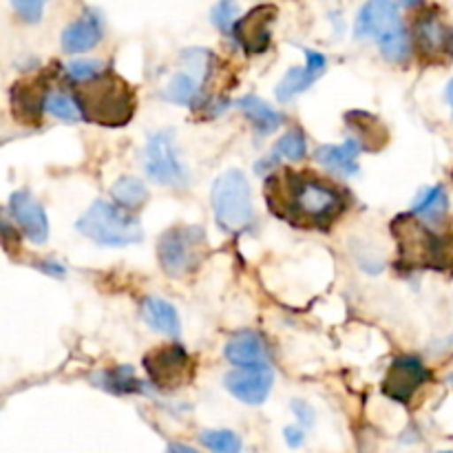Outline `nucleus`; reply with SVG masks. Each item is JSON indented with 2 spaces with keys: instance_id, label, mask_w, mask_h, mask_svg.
Returning a JSON list of instances; mask_svg holds the SVG:
<instances>
[{
  "instance_id": "31",
  "label": "nucleus",
  "mask_w": 453,
  "mask_h": 453,
  "mask_svg": "<svg viewBox=\"0 0 453 453\" xmlns=\"http://www.w3.org/2000/svg\"><path fill=\"white\" fill-rule=\"evenodd\" d=\"M12 4L25 22H38L42 18L44 0H12Z\"/></svg>"
},
{
  "instance_id": "12",
  "label": "nucleus",
  "mask_w": 453,
  "mask_h": 453,
  "mask_svg": "<svg viewBox=\"0 0 453 453\" xmlns=\"http://www.w3.org/2000/svg\"><path fill=\"white\" fill-rule=\"evenodd\" d=\"M9 212L18 228L34 243H44L49 237V221L44 208L27 190H16L9 197Z\"/></svg>"
},
{
  "instance_id": "5",
  "label": "nucleus",
  "mask_w": 453,
  "mask_h": 453,
  "mask_svg": "<svg viewBox=\"0 0 453 453\" xmlns=\"http://www.w3.org/2000/svg\"><path fill=\"white\" fill-rule=\"evenodd\" d=\"M75 226L84 237L100 246H131L144 239L142 224L135 215L102 199L93 202Z\"/></svg>"
},
{
  "instance_id": "22",
  "label": "nucleus",
  "mask_w": 453,
  "mask_h": 453,
  "mask_svg": "<svg viewBox=\"0 0 453 453\" xmlns=\"http://www.w3.org/2000/svg\"><path fill=\"white\" fill-rule=\"evenodd\" d=\"M111 195L124 211H135V208L144 206L146 199H149V190L137 177H119L111 188Z\"/></svg>"
},
{
  "instance_id": "20",
  "label": "nucleus",
  "mask_w": 453,
  "mask_h": 453,
  "mask_svg": "<svg viewBox=\"0 0 453 453\" xmlns=\"http://www.w3.org/2000/svg\"><path fill=\"white\" fill-rule=\"evenodd\" d=\"M348 119H349L348 122L349 128L354 131L352 140H357L363 149L367 150L383 149V144L388 142V133H385L383 124H380L379 119L372 118V115L367 113H361V111L349 113Z\"/></svg>"
},
{
  "instance_id": "34",
  "label": "nucleus",
  "mask_w": 453,
  "mask_h": 453,
  "mask_svg": "<svg viewBox=\"0 0 453 453\" xmlns=\"http://www.w3.org/2000/svg\"><path fill=\"white\" fill-rule=\"evenodd\" d=\"M168 453H199L195 447H188L184 445V442H173L171 447H168Z\"/></svg>"
},
{
  "instance_id": "35",
  "label": "nucleus",
  "mask_w": 453,
  "mask_h": 453,
  "mask_svg": "<svg viewBox=\"0 0 453 453\" xmlns=\"http://www.w3.org/2000/svg\"><path fill=\"white\" fill-rule=\"evenodd\" d=\"M447 97H449L451 102V109H453V80L449 82V87H447Z\"/></svg>"
},
{
  "instance_id": "39",
  "label": "nucleus",
  "mask_w": 453,
  "mask_h": 453,
  "mask_svg": "<svg viewBox=\"0 0 453 453\" xmlns=\"http://www.w3.org/2000/svg\"><path fill=\"white\" fill-rule=\"evenodd\" d=\"M441 453H453V451H441Z\"/></svg>"
},
{
  "instance_id": "36",
  "label": "nucleus",
  "mask_w": 453,
  "mask_h": 453,
  "mask_svg": "<svg viewBox=\"0 0 453 453\" xmlns=\"http://www.w3.org/2000/svg\"><path fill=\"white\" fill-rule=\"evenodd\" d=\"M403 3H405V4H407V7H414V4H418V3H420V0H403Z\"/></svg>"
},
{
  "instance_id": "15",
  "label": "nucleus",
  "mask_w": 453,
  "mask_h": 453,
  "mask_svg": "<svg viewBox=\"0 0 453 453\" xmlns=\"http://www.w3.org/2000/svg\"><path fill=\"white\" fill-rule=\"evenodd\" d=\"M416 42L427 58L442 56L447 47H451V35L436 9H427L416 20Z\"/></svg>"
},
{
  "instance_id": "21",
  "label": "nucleus",
  "mask_w": 453,
  "mask_h": 453,
  "mask_svg": "<svg viewBox=\"0 0 453 453\" xmlns=\"http://www.w3.org/2000/svg\"><path fill=\"white\" fill-rule=\"evenodd\" d=\"M237 104H239V109L248 115V119L255 124L257 131L259 133H273L281 127V115H279L277 111L268 104V102L261 100V97L246 96V97H242Z\"/></svg>"
},
{
  "instance_id": "38",
  "label": "nucleus",
  "mask_w": 453,
  "mask_h": 453,
  "mask_svg": "<svg viewBox=\"0 0 453 453\" xmlns=\"http://www.w3.org/2000/svg\"><path fill=\"white\" fill-rule=\"evenodd\" d=\"M451 51H453V34H451Z\"/></svg>"
},
{
  "instance_id": "14",
  "label": "nucleus",
  "mask_w": 453,
  "mask_h": 453,
  "mask_svg": "<svg viewBox=\"0 0 453 453\" xmlns=\"http://www.w3.org/2000/svg\"><path fill=\"white\" fill-rule=\"evenodd\" d=\"M305 60L308 62H305L303 69H301V66H295V69L288 71L286 78L279 82L277 100H292V97L303 93L305 88H310L319 78H321L323 71H326V56L319 51H310L308 49V51H305Z\"/></svg>"
},
{
  "instance_id": "3",
  "label": "nucleus",
  "mask_w": 453,
  "mask_h": 453,
  "mask_svg": "<svg viewBox=\"0 0 453 453\" xmlns=\"http://www.w3.org/2000/svg\"><path fill=\"white\" fill-rule=\"evenodd\" d=\"M394 237L401 261L411 268H447L453 265V237H436L416 215H403L394 221Z\"/></svg>"
},
{
  "instance_id": "13",
  "label": "nucleus",
  "mask_w": 453,
  "mask_h": 453,
  "mask_svg": "<svg viewBox=\"0 0 453 453\" xmlns=\"http://www.w3.org/2000/svg\"><path fill=\"white\" fill-rule=\"evenodd\" d=\"M226 389L246 405H261L273 389V374L265 367L230 372L224 379Z\"/></svg>"
},
{
  "instance_id": "8",
  "label": "nucleus",
  "mask_w": 453,
  "mask_h": 453,
  "mask_svg": "<svg viewBox=\"0 0 453 453\" xmlns=\"http://www.w3.org/2000/svg\"><path fill=\"white\" fill-rule=\"evenodd\" d=\"M144 370L159 389H177L193 376V363L180 345L157 348L144 357Z\"/></svg>"
},
{
  "instance_id": "16",
  "label": "nucleus",
  "mask_w": 453,
  "mask_h": 453,
  "mask_svg": "<svg viewBox=\"0 0 453 453\" xmlns=\"http://www.w3.org/2000/svg\"><path fill=\"white\" fill-rule=\"evenodd\" d=\"M226 358L233 365L243 367V370H257V367H265L268 354H265V345L255 332H239L233 339L226 343Z\"/></svg>"
},
{
  "instance_id": "4",
  "label": "nucleus",
  "mask_w": 453,
  "mask_h": 453,
  "mask_svg": "<svg viewBox=\"0 0 453 453\" xmlns=\"http://www.w3.org/2000/svg\"><path fill=\"white\" fill-rule=\"evenodd\" d=\"M358 38H374L389 62H403L410 56V38L392 0H370L357 18Z\"/></svg>"
},
{
  "instance_id": "26",
  "label": "nucleus",
  "mask_w": 453,
  "mask_h": 453,
  "mask_svg": "<svg viewBox=\"0 0 453 453\" xmlns=\"http://www.w3.org/2000/svg\"><path fill=\"white\" fill-rule=\"evenodd\" d=\"M168 97L173 102H180V104H188L193 102L195 93H197V80L190 73H177L173 75V80L168 82Z\"/></svg>"
},
{
  "instance_id": "37",
  "label": "nucleus",
  "mask_w": 453,
  "mask_h": 453,
  "mask_svg": "<svg viewBox=\"0 0 453 453\" xmlns=\"http://www.w3.org/2000/svg\"><path fill=\"white\" fill-rule=\"evenodd\" d=\"M449 380H451V385H453V370H451V374H449Z\"/></svg>"
},
{
  "instance_id": "2",
  "label": "nucleus",
  "mask_w": 453,
  "mask_h": 453,
  "mask_svg": "<svg viewBox=\"0 0 453 453\" xmlns=\"http://www.w3.org/2000/svg\"><path fill=\"white\" fill-rule=\"evenodd\" d=\"M82 118L100 127H124L135 111V96L122 78L102 73L100 78L82 82L75 88Z\"/></svg>"
},
{
  "instance_id": "30",
  "label": "nucleus",
  "mask_w": 453,
  "mask_h": 453,
  "mask_svg": "<svg viewBox=\"0 0 453 453\" xmlns=\"http://www.w3.org/2000/svg\"><path fill=\"white\" fill-rule=\"evenodd\" d=\"M102 385H104V389H113V392H131V388H135L137 380L133 376L131 367H118L113 372H106Z\"/></svg>"
},
{
  "instance_id": "17",
  "label": "nucleus",
  "mask_w": 453,
  "mask_h": 453,
  "mask_svg": "<svg viewBox=\"0 0 453 453\" xmlns=\"http://www.w3.org/2000/svg\"><path fill=\"white\" fill-rule=\"evenodd\" d=\"M102 40V20L96 13H84L62 31V49L66 53H82Z\"/></svg>"
},
{
  "instance_id": "7",
  "label": "nucleus",
  "mask_w": 453,
  "mask_h": 453,
  "mask_svg": "<svg viewBox=\"0 0 453 453\" xmlns=\"http://www.w3.org/2000/svg\"><path fill=\"white\" fill-rule=\"evenodd\" d=\"M206 255V233L199 226H175L157 243L159 265L171 277H186Z\"/></svg>"
},
{
  "instance_id": "23",
  "label": "nucleus",
  "mask_w": 453,
  "mask_h": 453,
  "mask_svg": "<svg viewBox=\"0 0 453 453\" xmlns=\"http://www.w3.org/2000/svg\"><path fill=\"white\" fill-rule=\"evenodd\" d=\"M447 206H449V199L442 186H434V188L425 190L420 195V199L414 206V215L420 217L425 221H441L445 217Z\"/></svg>"
},
{
  "instance_id": "6",
  "label": "nucleus",
  "mask_w": 453,
  "mask_h": 453,
  "mask_svg": "<svg viewBox=\"0 0 453 453\" xmlns=\"http://www.w3.org/2000/svg\"><path fill=\"white\" fill-rule=\"evenodd\" d=\"M215 219L226 233H239L252 221V197L250 184L246 175L237 168H230L217 177L211 193Z\"/></svg>"
},
{
  "instance_id": "33",
  "label": "nucleus",
  "mask_w": 453,
  "mask_h": 453,
  "mask_svg": "<svg viewBox=\"0 0 453 453\" xmlns=\"http://www.w3.org/2000/svg\"><path fill=\"white\" fill-rule=\"evenodd\" d=\"M283 436H286L288 445H290V447H299L301 442H303V429L295 427V425H290V427L283 429Z\"/></svg>"
},
{
  "instance_id": "9",
  "label": "nucleus",
  "mask_w": 453,
  "mask_h": 453,
  "mask_svg": "<svg viewBox=\"0 0 453 453\" xmlns=\"http://www.w3.org/2000/svg\"><path fill=\"white\" fill-rule=\"evenodd\" d=\"M146 175L162 186H180L186 181L184 168L177 157L175 144L168 131H157L150 135L144 153Z\"/></svg>"
},
{
  "instance_id": "27",
  "label": "nucleus",
  "mask_w": 453,
  "mask_h": 453,
  "mask_svg": "<svg viewBox=\"0 0 453 453\" xmlns=\"http://www.w3.org/2000/svg\"><path fill=\"white\" fill-rule=\"evenodd\" d=\"M277 155H281V157H288V159H301L305 155V150H308V146H305V137L303 133L296 131V128H292V131H288L286 135L281 137V140L277 142Z\"/></svg>"
},
{
  "instance_id": "11",
  "label": "nucleus",
  "mask_w": 453,
  "mask_h": 453,
  "mask_svg": "<svg viewBox=\"0 0 453 453\" xmlns=\"http://www.w3.org/2000/svg\"><path fill=\"white\" fill-rule=\"evenodd\" d=\"M429 379V372L418 358L414 357H403L396 358L389 367L388 376H385L383 389L392 401L407 403L411 398V394Z\"/></svg>"
},
{
  "instance_id": "19",
  "label": "nucleus",
  "mask_w": 453,
  "mask_h": 453,
  "mask_svg": "<svg viewBox=\"0 0 453 453\" xmlns=\"http://www.w3.org/2000/svg\"><path fill=\"white\" fill-rule=\"evenodd\" d=\"M142 314H144V321L153 327L155 332H162V334L177 336L181 330L180 314L177 310L168 303L166 299H159V296H149L142 305Z\"/></svg>"
},
{
  "instance_id": "32",
  "label": "nucleus",
  "mask_w": 453,
  "mask_h": 453,
  "mask_svg": "<svg viewBox=\"0 0 453 453\" xmlns=\"http://www.w3.org/2000/svg\"><path fill=\"white\" fill-rule=\"evenodd\" d=\"M292 410H295V414L299 416L301 423H303V425H312L314 414H312V410H310V407L305 405V403L295 401V403H292Z\"/></svg>"
},
{
  "instance_id": "28",
  "label": "nucleus",
  "mask_w": 453,
  "mask_h": 453,
  "mask_svg": "<svg viewBox=\"0 0 453 453\" xmlns=\"http://www.w3.org/2000/svg\"><path fill=\"white\" fill-rule=\"evenodd\" d=\"M237 13H239V9H237V3H234V0H219V3L212 7L211 18L221 31H230V29L234 31V25L239 22Z\"/></svg>"
},
{
  "instance_id": "1",
  "label": "nucleus",
  "mask_w": 453,
  "mask_h": 453,
  "mask_svg": "<svg viewBox=\"0 0 453 453\" xmlns=\"http://www.w3.org/2000/svg\"><path fill=\"white\" fill-rule=\"evenodd\" d=\"M268 202L277 215L312 228L327 226L343 208V199L334 186L295 173L270 177Z\"/></svg>"
},
{
  "instance_id": "10",
  "label": "nucleus",
  "mask_w": 453,
  "mask_h": 453,
  "mask_svg": "<svg viewBox=\"0 0 453 453\" xmlns=\"http://www.w3.org/2000/svg\"><path fill=\"white\" fill-rule=\"evenodd\" d=\"M274 20H277V7L259 4L234 25V35L248 53H264L270 47V31Z\"/></svg>"
},
{
  "instance_id": "18",
  "label": "nucleus",
  "mask_w": 453,
  "mask_h": 453,
  "mask_svg": "<svg viewBox=\"0 0 453 453\" xmlns=\"http://www.w3.org/2000/svg\"><path fill=\"white\" fill-rule=\"evenodd\" d=\"M363 146L357 140H348L341 146H319L317 162L323 164L327 171L341 173V175H357L358 173V153Z\"/></svg>"
},
{
  "instance_id": "24",
  "label": "nucleus",
  "mask_w": 453,
  "mask_h": 453,
  "mask_svg": "<svg viewBox=\"0 0 453 453\" xmlns=\"http://www.w3.org/2000/svg\"><path fill=\"white\" fill-rule=\"evenodd\" d=\"M202 442L212 453H242L243 442L230 429H208L202 434Z\"/></svg>"
},
{
  "instance_id": "25",
  "label": "nucleus",
  "mask_w": 453,
  "mask_h": 453,
  "mask_svg": "<svg viewBox=\"0 0 453 453\" xmlns=\"http://www.w3.org/2000/svg\"><path fill=\"white\" fill-rule=\"evenodd\" d=\"M44 109L58 119H65V122H78L82 118V111H80L78 102L73 97H69L66 93H49L47 102H44Z\"/></svg>"
},
{
  "instance_id": "29",
  "label": "nucleus",
  "mask_w": 453,
  "mask_h": 453,
  "mask_svg": "<svg viewBox=\"0 0 453 453\" xmlns=\"http://www.w3.org/2000/svg\"><path fill=\"white\" fill-rule=\"evenodd\" d=\"M66 71L78 82H88V80H96L104 73V65L100 60H73L69 62Z\"/></svg>"
}]
</instances>
